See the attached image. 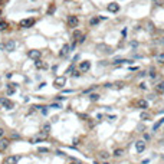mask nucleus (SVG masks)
Instances as JSON below:
<instances>
[{
  "instance_id": "1",
  "label": "nucleus",
  "mask_w": 164,
  "mask_h": 164,
  "mask_svg": "<svg viewBox=\"0 0 164 164\" xmlns=\"http://www.w3.org/2000/svg\"><path fill=\"white\" fill-rule=\"evenodd\" d=\"M65 85H66V78H65V76H58V78H55V81H53V86H55V88L61 89V88H63Z\"/></svg>"
},
{
  "instance_id": "2",
  "label": "nucleus",
  "mask_w": 164,
  "mask_h": 164,
  "mask_svg": "<svg viewBox=\"0 0 164 164\" xmlns=\"http://www.w3.org/2000/svg\"><path fill=\"white\" fill-rule=\"evenodd\" d=\"M0 105H3V108H6V109H13L14 108V102L7 99V98H0Z\"/></svg>"
},
{
  "instance_id": "3",
  "label": "nucleus",
  "mask_w": 164,
  "mask_h": 164,
  "mask_svg": "<svg viewBox=\"0 0 164 164\" xmlns=\"http://www.w3.org/2000/svg\"><path fill=\"white\" fill-rule=\"evenodd\" d=\"M20 27H23V29H27V27H30V26H33L35 24V19L33 17H29V19H23V20H20Z\"/></svg>"
},
{
  "instance_id": "4",
  "label": "nucleus",
  "mask_w": 164,
  "mask_h": 164,
  "mask_svg": "<svg viewBox=\"0 0 164 164\" xmlns=\"http://www.w3.org/2000/svg\"><path fill=\"white\" fill-rule=\"evenodd\" d=\"M78 23H79V20H78V17L76 16H73V14H71V16H68V26L69 27H76L78 26Z\"/></svg>"
},
{
  "instance_id": "5",
  "label": "nucleus",
  "mask_w": 164,
  "mask_h": 164,
  "mask_svg": "<svg viewBox=\"0 0 164 164\" xmlns=\"http://www.w3.org/2000/svg\"><path fill=\"white\" fill-rule=\"evenodd\" d=\"M3 48H4V50H7V52H13V50L16 49V42H14V40H7V42L3 45Z\"/></svg>"
},
{
  "instance_id": "6",
  "label": "nucleus",
  "mask_w": 164,
  "mask_h": 164,
  "mask_svg": "<svg viewBox=\"0 0 164 164\" xmlns=\"http://www.w3.org/2000/svg\"><path fill=\"white\" fill-rule=\"evenodd\" d=\"M146 147H147V144H146L144 140H140V141L135 143V150H137V153H144V151H146Z\"/></svg>"
},
{
  "instance_id": "7",
  "label": "nucleus",
  "mask_w": 164,
  "mask_h": 164,
  "mask_svg": "<svg viewBox=\"0 0 164 164\" xmlns=\"http://www.w3.org/2000/svg\"><path fill=\"white\" fill-rule=\"evenodd\" d=\"M46 137H48V134H45V133H40V134H37V135L32 137V138H30V143H32V144H36V143H39V141L45 140Z\"/></svg>"
},
{
  "instance_id": "8",
  "label": "nucleus",
  "mask_w": 164,
  "mask_h": 164,
  "mask_svg": "<svg viewBox=\"0 0 164 164\" xmlns=\"http://www.w3.org/2000/svg\"><path fill=\"white\" fill-rule=\"evenodd\" d=\"M89 69H91V62L89 61H84V62L79 63V71L81 72H88Z\"/></svg>"
},
{
  "instance_id": "9",
  "label": "nucleus",
  "mask_w": 164,
  "mask_h": 164,
  "mask_svg": "<svg viewBox=\"0 0 164 164\" xmlns=\"http://www.w3.org/2000/svg\"><path fill=\"white\" fill-rule=\"evenodd\" d=\"M27 55H29V58H30V59H35V61H37V59L42 56V52H40V50H36V49H33V50H29V53H27Z\"/></svg>"
},
{
  "instance_id": "10",
  "label": "nucleus",
  "mask_w": 164,
  "mask_h": 164,
  "mask_svg": "<svg viewBox=\"0 0 164 164\" xmlns=\"http://www.w3.org/2000/svg\"><path fill=\"white\" fill-rule=\"evenodd\" d=\"M17 161H19L17 156H7L4 158V164H17Z\"/></svg>"
},
{
  "instance_id": "11",
  "label": "nucleus",
  "mask_w": 164,
  "mask_h": 164,
  "mask_svg": "<svg viewBox=\"0 0 164 164\" xmlns=\"http://www.w3.org/2000/svg\"><path fill=\"white\" fill-rule=\"evenodd\" d=\"M137 107H138L140 109H147V108H148V101L141 98V99L137 101Z\"/></svg>"
},
{
  "instance_id": "12",
  "label": "nucleus",
  "mask_w": 164,
  "mask_h": 164,
  "mask_svg": "<svg viewBox=\"0 0 164 164\" xmlns=\"http://www.w3.org/2000/svg\"><path fill=\"white\" fill-rule=\"evenodd\" d=\"M71 52V48H69V45H63L62 46V49H61V52H59V56H68V53Z\"/></svg>"
},
{
  "instance_id": "13",
  "label": "nucleus",
  "mask_w": 164,
  "mask_h": 164,
  "mask_svg": "<svg viewBox=\"0 0 164 164\" xmlns=\"http://www.w3.org/2000/svg\"><path fill=\"white\" fill-rule=\"evenodd\" d=\"M7 147H9V140H6V138H0V153H3Z\"/></svg>"
},
{
  "instance_id": "14",
  "label": "nucleus",
  "mask_w": 164,
  "mask_h": 164,
  "mask_svg": "<svg viewBox=\"0 0 164 164\" xmlns=\"http://www.w3.org/2000/svg\"><path fill=\"white\" fill-rule=\"evenodd\" d=\"M108 10H109L111 13H117V12L120 10V4H117V3H111V4L108 6Z\"/></svg>"
},
{
  "instance_id": "15",
  "label": "nucleus",
  "mask_w": 164,
  "mask_h": 164,
  "mask_svg": "<svg viewBox=\"0 0 164 164\" xmlns=\"http://www.w3.org/2000/svg\"><path fill=\"white\" fill-rule=\"evenodd\" d=\"M84 35L79 32V30H76V32H73V42L75 43H79V40H81V37H82Z\"/></svg>"
},
{
  "instance_id": "16",
  "label": "nucleus",
  "mask_w": 164,
  "mask_h": 164,
  "mask_svg": "<svg viewBox=\"0 0 164 164\" xmlns=\"http://www.w3.org/2000/svg\"><path fill=\"white\" fill-rule=\"evenodd\" d=\"M156 91H157V92H164V81L158 82V84L156 85Z\"/></svg>"
},
{
  "instance_id": "17",
  "label": "nucleus",
  "mask_w": 164,
  "mask_h": 164,
  "mask_svg": "<svg viewBox=\"0 0 164 164\" xmlns=\"http://www.w3.org/2000/svg\"><path fill=\"white\" fill-rule=\"evenodd\" d=\"M163 124H164V118H161V120H160L158 122H156V124L153 125V131H157V130H158V128H160V127H161Z\"/></svg>"
},
{
  "instance_id": "18",
  "label": "nucleus",
  "mask_w": 164,
  "mask_h": 164,
  "mask_svg": "<svg viewBox=\"0 0 164 164\" xmlns=\"http://www.w3.org/2000/svg\"><path fill=\"white\" fill-rule=\"evenodd\" d=\"M42 131H43L45 134H49V133H50V124H49V122H45V124H43Z\"/></svg>"
},
{
  "instance_id": "19",
  "label": "nucleus",
  "mask_w": 164,
  "mask_h": 164,
  "mask_svg": "<svg viewBox=\"0 0 164 164\" xmlns=\"http://www.w3.org/2000/svg\"><path fill=\"white\" fill-rule=\"evenodd\" d=\"M156 61L158 63H164V53H157L156 55Z\"/></svg>"
},
{
  "instance_id": "20",
  "label": "nucleus",
  "mask_w": 164,
  "mask_h": 164,
  "mask_svg": "<svg viewBox=\"0 0 164 164\" xmlns=\"http://www.w3.org/2000/svg\"><path fill=\"white\" fill-rule=\"evenodd\" d=\"M124 62L131 63V61H125V59H115V61L112 62V65H121V63H124Z\"/></svg>"
},
{
  "instance_id": "21",
  "label": "nucleus",
  "mask_w": 164,
  "mask_h": 164,
  "mask_svg": "<svg viewBox=\"0 0 164 164\" xmlns=\"http://www.w3.org/2000/svg\"><path fill=\"white\" fill-rule=\"evenodd\" d=\"M35 66H36L37 69H40V68H46V65H45V63H43L42 61H39V59H37V61L35 62Z\"/></svg>"
},
{
  "instance_id": "22",
  "label": "nucleus",
  "mask_w": 164,
  "mask_h": 164,
  "mask_svg": "<svg viewBox=\"0 0 164 164\" xmlns=\"http://www.w3.org/2000/svg\"><path fill=\"white\" fill-rule=\"evenodd\" d=\"M89 99L91 101H98L99 99V95L98 94H89Z\"/></svg>"
},
{
  "instance_id": "23",
  "label": "nucleus",
  "mask_w": 164,
  "mask_h": 164,
  "mask_svg": "<svg viewBox=\"0 0 164 164\" xmlns=\"http://www.w3.org/2000/svg\"><path fill=\"white\" fill-rule=\"evenodd\" d=\"M150 117H151V115H150L148 112H141V115H140L141 120H150Z\"/></svg>"
},
{
  "instance_id": "24",
  "label": "nucleus",
  "mask_w": 164,
  "mask_h": 164,
  "mask_svg": "<svg viewBox=\"0 0 164 164\" xmlns=\"http://www.w3.org/2000/svg\"><path fill=\"white\" fill-rule=\"evenodd\" d=\"M99 156H101V158H104V160H108V158H109V154H108L107 151H101Z\"/></svg>"
},
{
  "instance_id": "25",
  "label": "nucleus",
  "mask_w": 164,
  "mask_h": 164,
  "mask_svg": "<svg viewBox=\"0 0 164 164\" xmlns=\"http://www.w3.org/2000/svg\"><path fill=\"white\" fill-rule=\"evenodd\" d=\"M157 75H158V73H157L154 69H151V71H150V78H151V79H156V78H157Z\"/></svg>"
},
{
  "instance_id": "26",
  "label": "nucleus",
  "mask_w": 164,
  "mask_h": 164,
  "mask_svg": "<svg viewBox=\"0 0 164 164\" xmlns=\"http://www.w3.org/2000/svg\"><path fill=\"white\" fill-rule=\"evenodd\" d=\"M122 153H124V151H122L121 148H118V150H115V151H114V156H115V157H121V156H122Z\"/></svg>"
},
{
  "instance_id": "27",
  "label": "nucleus",
  "mask_w": 164,
  "mask_h": 164,
  "mask_svg": "<svg viewBox=\"0 0 164 164\" xmlns=\"http://www.w3.org/2000/svg\"><path fill=\"white\" fill-rule=\"evenodd\" d=\"M98 22H99V17H92L91 19V24H97Z\"/></svg>"
},
{
  "instance_id": "28",
  "label": "nucleus",
  "mask_w": 164,
  "mask_h": 164,
  "mask_svg": "<svg viewBox=\"0 0 164 164\" xmlns=\"http://www.w3.org/2000/svg\"><path fill=\"white\" fill-rule=\"evenodd\" d=\"M37 151H39V153H49L50 150H49V148H45V147H40Z\"/></svg>"
},
{
  "instance_id": "29",
  "label": "nucleus",
  "mask_w": 164,
  "mask_h": 164,
  "mask_svg": "<svg viewBox=\"0 0 164 164\" xmlns=\"http://www.w3.org/2000/svg\"><path fill=\"white\" fill-rule=\"evenodd\" d=\"M7 27V23L6 22H0V30H4Z\"/></svg>"
},
{
  "instance_id": "30",
  "label": "nucleus",
  "mask_w": 164,
  "mask_h": 164,
  "mask_svg": "<svg viewBox=\"0 0 164 164\" xmlns=\"http://www.w3.org/2000/svg\"><path fill=\"white\" fill-rule=\"evenodd\" d=\"M53 12H55V6H50V7H49V10H48V14H52Z\"/></svg>"
},
{
  "instance_id": "31",
  "label": "nucleus",
  "mask_w": 164,
  "mask_h": 164,
  "mask_svg": "<svg viewBox=\"0 0 164 164\" xmlns=\"http://www.w3.org/2000/svg\"><path fill=\"white\" fill-rule=\"evenodd\" d=\"M148 30L153 32V23H151V22H148Z\"/></svg>"
},
{
  "instance_id": "32",
  "label": "nucleus",
  "mask_w": 164,
  "mask_h": 164,
  "mask_svg": "<svg viewBox=\"0 0 164 164\" xmlns=\"http://www.w3.org/2000/svg\"><path fill=\"white\" fill-rule=\"evenodd\" d=\"M140 88H141V89H147V85L143 82V84H140Z\"/></svg>"
},
{
  "instance_id": "33",
  "label": "nucleus",
  "mask_w": 164,
  "mask_h": 164,
  "mask_svg": "<svg viewBox=\"0 0 164 164\" xmlns=\"http://www.w3.org/2000/svg\"><path fill=\"white\" fill-rule=\"evenodd\" d=\"M150 140V135L148 134H144V141H148Z\"/></svg>"
},
{
  "instance_id": "34",
  "label": "nucleus",
  "mask_w": 164,
  "mask_h": 164,
  "mask_svg": "<svg viewBox=\"0 0 164 164\" xmlns=\"http://www.w3.org/2000/svg\"><path fill=\"white\" fill-rule=\"evenodd\" d=\"M79 75H81V73H79V72H78V71H75V72H73V73H72V76H79Z\"/></svg>"
},
{
  "instance_id": "35",
  "label": "nucleus",
  "mask_w": 164,
  "mask_h": 164,
  "mask_svg": "<svg viewBox=\"0 0 164 164\" xmlns=\"http://www.w3.org/2000/svg\"><path fill=\"white\" fill-rule=\"evenodd\" d=\"M85 39H86V37H85V36H82V37H81V40H79V43H84V42H85Z\"/></svg>"
},
{
  "instance_id": "36",
  "label": "nucleus",
  "mask_w": 164,
  "mask_h": 164,
  "mask_svg": "<svg viewBox=\"0 0 164 164\" xmlns=\"http://www.w3.org/2000/svg\"><path fill=\"white\" fill-rule=\"evenodd\" d=\"M12 137H13V138H20V135H19V134H12Z\"/></svg>"
},
{
  "instance_id": "37",
  "label": "nucleus",
  "mask_w": 164,
  "mask_h": 164,
  "mask_svg": "<svg viewBox=\"0 0 164 164\" xmlns=\"http://www.w3.org/2000/svg\"><path fill=\"white\" fill-rule=\"evenodd\" d=\"M3 134H4V130H3V128H0V138L3 137Z\"/></svg>"
},
{
  "instance_id": "38",
  "label": "nucleus",
  "mask_w": 164,
  "mask_h": 164,
  "mask_svg": "<svg viewBox=\"0 0 164 164\" xmlns=\"http://www.w3.org/2000/svg\"><path fill=\"white\" fill-rule=\"evenodd\" d=\"M71 164H81V163H79V161H76V163H71Z\"/></svg>"
},
{
  "instance_id": "39",
  "label": "nucleus",
  "mask_w": 164,
  "mask_h": 164,
  "mask_svg": "<svg viewBox=\"0 0 164 164\" xmlns=\"http://www.w3.org/2000/svg\"><path fill=\"white\" fill-rule=\"evenodd\" d=\"M102 164H109V163H107V161H104V163H102Z\"/></svg>"
},
{
  "instance_id": "40",
  "label": "nucleus",
  "mask_w": 164,
  "mask_h": 164,
  "mask_svg": "<svg viewBox=\"0 0 164 164\" xmlns=\"http://www.w3.org/2000/svg\"><path fill=\"white\" fill-rule=\"evenodd\" d=\"M163 43H164V37H163Z\"/></svg>"
},
{
  "instance_id": "41",
  "label": "nucleus",
  "mask_w": 164,
  "mask_h": 164,
  "mask_svg": "<svg viewBox=\"0 0 164 164\" xmlns=\"http://www.w3.org/2000/svg\"><path fill=\"white\" fill-rule=\"evenodd\" d=\"M0 13H1V12H0Z\"/></svg>"
}]
</instances>
